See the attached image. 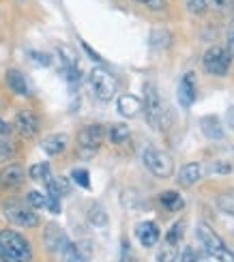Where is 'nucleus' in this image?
Here are the masks:
<instances>
[{
    "label": "nucleus",
    "mask_w": 234,
    "mask_h": 262,
    "mask_svg": "<svg viewBox=\"0 0 234 262\" xmlns=\"http://www.w3.org/2000/svg\"><path fill=\"white\" fill-rule=\"evenodd\" d=\"M32 247L15 230H0V262H30Z\"/></svg>",
    "instance_id": "1"
},
{
    "label": "nucleus",
    "mask_w": 234,
    "mask_h": 262,
    "mask_svg": "<svg viewBox=\"0 0 234 262\" xmlns=\"http://www.w3.org/2000/svg\"><path fill=\"white\" fill-rule=\"evenodd\" d=\"M198 238L210 258H215L219 262H234V252L208 224H198Z\"/></svg>",
    "instance_id": "2"
},
{
    "label": "nucleus",
    "mask_w": 234,
    "mask_h": 262,
    "mask_svg": "<svg viewBox=\"0 0 234 262\" xmlns=\"http://www.w3.org/2000/svg\"><path fill=\"white\" fill-rule=\"evenodd\" d=\"M142 161L157 179H170L174 172V159L157 146H146L142 150Z\"/></svg>",
    "instance_id": "3"
},
{
    "label": "nucleus",
    "mask_w": 234,
    "mask_h": 262,
    "mask_svg": "<svg viewBox=\"0 0 234 262\" xmlns=\"http://www.w3.org/2000/svg\"><path fill=\"white\" fill-rule=\"evenodd\" d=\"M88 86L99 101H110L118 91V82L112 73L103 67H95L88 73Z\"/></svg>",
    "instance_id": "4"
},
{
    "label": "nucleus",
    "mask_w": 234,
    "mask_h": 262,
    "mask_svg": "<svg viewBox=\"0 0 234 262\" xmlns=\"http://www.w3.org/2000/svg\"><path fill=\"white\" fill-rule=\"evenodd\" d=\"M3 213L11 224L22 226V228H35L39 224V215L32 211V206L17 200V198L5 200L3 202Z\"/></svg>",
    "instance_id": "5"
},
{
    "label": "nucleus",
    "mask_w": 234,
    "mask_h": 262,
    "mask_svg": "<svg viewBox=\"0 0 234 262\" xmlns=\"http://www.w3.org/2000/svg\"><path fill=\"white\" fill-rule=\"evenodd\" d=\"M142 110L146 114V121L151 127L155 129H163V101H161V95L159 91L155 89L151 82L144 84V99H142Z\"/></svg>",
    "instance_id": "6"
},
{
    "label": "nucleus",
    "mask_w": 234,
    "mask_h": 262,
    "mask_svg": "<svg viewBox=\"0 0 234 262\" xmlns=\"http://www.w3.org/2000/svg\"><path fill=\"white\" fill-rule=\"evenodd\" d=\"M105 138L103 125H86L80 134H77V152L82 159L95 157V152L101 148V142Z\"/></svg>",
    "instance_id": "7"
},
{
    "label": "nucleus",
    "mask_w": 234,
    "mask_h": 262,
    "mask_svg": "<svg viewBox=\"0 0 234 262\" xmlns=\"http://www.w3.org/2000/svg\"><path fill=\"white\" fill-rule=\"evenodd\" d=\"M230 54L224 48H208L204 52V58H202V67L208 75H217V78H224L230 71Z\"/></svg>",
    "instance_id": "8"
},
{
    "label": "nucleus",
    "mask_w": 234,
    "mask_h": 262,
    "mask_svg": "<svg viewBox=\"0 0 234 262\" xmlns=\"http://www.w3.org/2000/svg\"><path fill=\"white\" fill-rule=\"evenodd\" d=\"M15 129L22 138H35L39 134V118L32 110H19L15 114Z\"/></svg>",
    "instance_id": "9"
},
{
    "label": "nucleus",
    "mask_w": 234,
    "mask_h": 262,
    "mask_svg": "<svg viewBox=\"0 0 234 262\" xmlns=\"http://www.w3.org/2000/svg\"><path fill=\"white\" fill-rule=\"evenodd\" d=\"M26 179V172L22 163H9L0 172V189H17Z\"/></svg>",
    "instance_id": "10"
},
{
    "label": "nucleus",
    "mask_w": 234,
    "mask_h": 262,
    "mask_svg": "<svg viewBox=\"0 0 234 262\" xmlns=\"http://www.w3.org/2000/svg\"><path fill=\"white\" fill-rule=\"evenodd\" d=\"M43 241H46V247L50 249L52 254H60L65 245L69 243V236L65 234V230L56 224H48L46 232H43Z\"/></svg>",
    "instance_id": "11"
},
{
    "label": "nucleus",
    "mask_w": 234,
    "mask_h": 262,
    "mask_svg": "<svg viewBox=\"0 0 234 262\" xmlns=\"http://www.w3.org/2000/svg\"><path fill=\"white\" fill-rule=\"evenodd\" d=\"M93 254V245L88 241H80V243H67L65 249L58 254L65 262H86Z\"/></svg>",
    "instance_id": "12"
},
{
    "label": "nucleus",
    "mask_w": 234,
    "mask_h": 262,
    "mask_svg": "<svg viewBox=\"0 0 234 262\" xmlns=\"http://www.w3.org/2000/svg\"><path fill=\"white\" fill-rule=\"evenodd\" d=\"M176 97H178V103H181L185 110H189V107L194 105V101H196V75L194 73L183 75V80L178 82Z\"/></svg>",
    "instance_id": "13"
},
{
    "label": "nucleus",
    "mask_w": 234,
    "mask_h": 262,
    "mask_svg": "<svg viewBox=\"0 0 234 262\" xmlns=\"http://www.w3.org/2000/svg\"><path fill=\"white\" fill-rule=\"evenodd\" d=\"M136 236H138V241L144 245V247H155L159 241V226L155 224V222H140L136 226Z\"/></svg>",
    "instance_id": "14"
},
{
    "label": "nucleus",
    "mask_w": 234,
    "mask_h": 262,
    "mask_svg": "<svg viewBox=\"0 0 234 262\" xmlns=\"http://www.w3.org/2000/svg\"><path fill=\"white\" fill-rule=\"evenodd\" d=\"M116 110L122 118H133L142 112V99H138L136 95H122V97H118Z\"/></svg>",
    "instance_id": "15"
},
{
    "label": "nucleus",
    "mask_w": 234,
    "mask_h": 262,
    "mask_svg": "<svg viewBox=\"0 0 234 262\" xmlns=\"http://www.w3.org/2000/svg\"><path fill=\"white\" fill-rule=\"evenodd\" d=\"M200 179H202V166L196 161L185 163L181 172H178V185H181V187H192Z\"/></svg>",
    "instance_id": "16"
},
{
    "label": "nucleus",
    "mask_w": 234,
    "mask_h": 262,
    "mask_svg": "<svg viewBox=\"0 0 234 262\" xmlns=\"http://www.w3.org/2000/svg\"><path fill=\"white\" fill-rule=\"evenodd\" d=\"M5 80H7V86L11 91H13L15 95H30V89H28V80H26V75L17 71V69H9L7 75H5Z\"/></svg>",
    "instance_id": "17"
},
{
    "label": "nucleus",
    "mask_w": 234,
    "mask_h": 262,
    "mask_svg": "<svg viewBox=\"0 0 234 262\" xmlns=\"http://www.w3.org/2000/svg\"><path fill=\"white\" fill-rule=\"evenodd\" d=\"M200 129L208 140H224V127H221L217 116H202L200 118Z\"/></svg>",
    "instance_id": "18"
},
{
    "label": "nucleus",
    "mask_w": 234,
    "mask_h": 262,
    "mask_svg": "<svg viewBox=\"0 0 234 262\" xmlns=\"http://www.w3.org/2000/svg\"><path fill=\"white\" fill-rule=\"evenodd\" d=\"M67 146V136L65 134H56V136H48L41 142V148L48 152V155H58Z\"/></svg>",
    "instance_id": "19"
},
{
    "label": "nucleus",
    "mask_w": 234,
    "mask_h": 262,
    "mask_svg": "<svg viewBox=\"0 0 234 262\" xmlns=\"http://www.w3.org/2000/svg\"><path fill=\"white\" fill-rule=\"evenodd\" d=\"M159 204L163 206L165 211H181L183 206H185V200H183V195L181 193H176V191H165L159 195Z\"/></svg>",
    "instance_id": "20"
},
{
    "label": "nucleus",
    "mask_w": 234,
    "mask_h": 262,
    "mask_svg": "<svg viewBox=\"0 0 234 262\" xmlns=\"http://www.w3.org/2000/svg\"><path fill=\"white\" fill-rule=\"evenodd\" d=\"M108 140L112 144H122V142L129 140V127L125 123H116L108 129Z\"/></svg>",
    "instance_id": "21"
},
{
    "label": "nucleus",
    "mask_w": 234,
    "mask_h": 262,
    "mask_svg": "<svg viewBox=\"0 0 234 262\" xmlns=\"http://www.w3.org/2000/svg\"><path fill=\"white\" fill-rule=\"evenodd\" d=\"M46 185H48V191H50L52 198L60 200L62 195L69 193V181H67V179H50Z\"/></svg>",
    "instance_id": "22"
},
{
    "label": "nucleus",
    "mask_w": 234,
    "mask_h": 262,
    "mask_svg": "<svg viewBox=\"0 0 234 262\" xmlns=\"http://www.w3.org/2000/svg\"><path fill=\"white\" fill-rule=\"evenodd\" d=\"M30 179L37 181V183H48L52 179V172H50V163H35V166L30 168Z\"/></svg>",
    "instance_id": "23"
},
{
    "label": "nucleus",
    "mask_w": 234,
    "mask_h": 262,
    "mask_svg": "<svg viewBox=\"0 0 234 262\" xmlns=\"http://www.w3.org/2000/svg\"><path fill=\"white\" fill-rule=\"evenodd\" d=\"M88 222H91L93 226H97V228H103L108 224V213L99 204H93L91 211H88Z\"/></svg>",
    "instance_id": "24"
},
{
    "label": "nucleus",
    "mask_w": 234,
    "mask_h": 262,
    "mask_svg": "<svg viewBox=\"0 0 234 262\" xmlns=\"http://www.w3.org/2000/svg\"><path fill=\"white\" fill-rule=\"evenodd\" d=\"M217 206L224 213L234 215V189L232 191H226V193H219L217 195Z\"/></svg>",
    "instance_id": "25"
},
{
    "label": "nucleus",
    "mask_w": 234,
    "mask_h": 262,
    "mask_svg": "<svg viewBox=\"0 0 234 262\" xmlns=\"http://www.w3.org/2000/svg\"><path fill=\"white\" fill-rule=\"evenodd\" d=\"M183 234H185V224H183V222H174L172 228L168 230V234H165V241L172 243V245H176V243L183 238Z\"/></svg>",
    "instance_id": "26"
},
{
    "label": "nucleus",
    "mask_w": 234,
    "mask_h": 262,
    "mask_svg": "<svg viewBox=\"0 0 234 262\" xmlns=\"http://www.w3.org/2000/svg\"><path fill=\"white\" fill-rule=\"evenodd\" d=\"M176 258H178V252H176V245L172 243H165L157 254V262H176Z\"/></svg>",
    "instance_id": "27"
},
{
    "label": "nucleus",
    "mask_w": 234,
    "mask_h": 262,
    "mask_svg": "<svg viewBox=\"0 0 234 262\" xmlns=\"http://www.w3.org/2000/svg\"><path fill=\"white\" fill-rule=\"evenodd\" d=\"M185 5H187V9H189V13L202 15L204 11L210 7V0H185Z\"/></svg>",
    "instance_id": "28"
},
{
    "label": "nucleus",
    "mask_w": 234,
    "mask_h": 262,
    "mask_svg": "<svg viewBox=\"0 0 234 262\" xmlns=\"http://www.w3.org/2000/svg\"><path fill=\"white\" fill-rule=\"evenodd\" d=\"M71 179H73V183L80 185L82 189H88V187H91V177H88V172L82 170V168H75V170L71 172Z\"/></svg>",
    "instance_id": "29"
},
{
    "label": "nucleus",
    "mask_w": 234,
    "mask_h": 262,
    "mask_svg": "<svg viewBox=\"0 0 234 262\" xmlns=\"http://www.w3.org/2000/svg\"><path fill=\"white\" fill-rule=\"evenodd\" d=\"M28 204L32 209H43V206H48V195H43L39 191H30L28 193Z\"/></svg>",
    "instance_id": "30"
},
{
    "label": "nucleus",
    "mask_w": 234,
    "mask_h": 262,
    "mask_svg": "<svg viewBox=\"0 0 234 262\" xmlns=\"http://www.w3.org/2000/svg\"><path fill=\"white\" fill-rule=\"evenodd\" d=\"M13 155H15V146L11 144L9 140H0V163H3V161H9Z\"/></svg>",
    "instance_id": "31"
},
{
    "label": "nucleus",
    "mask_w": 234,
    "mask_h": 262,
    "mask_svg": "<svg viewBox=\"0 0 234 262\" xmlns=\"http://www.w3.org/2000/svg\"><path fill=\"white\" fill-rule=\"evenodd\" d=\"M133 3H138V5L146 7L151 11H161L165 7V0H133Z\"/></svg>",
    "instance_id": "32"
},
{
    "label": "nucleus",
    "mask_w": 234,
    "mask_h": 262,
    "mask_svg": "<svg viewBox=\"0 0 234 262\" xmlns=\"http://www.w3.org/2000/svg\"><path fill=\"white\" fill-rule=\"evenodd\" d=\"M181 262H198L196 249H194V247H185L183 254H181Z\"/></svg>",
    "instance_id": "33"
},
{
    "label": "nucleus",
    "mask_w": 234,
    "mask_h": 262,
    "mask_svg": "<svg viewBox=\"0 0 234 262\" xmlns=\"http://www.w3.org/2000/svg\"><path fill=\"white\" fill-rule=\"evenodd\" d=\"M30 58H32V60H37L39 64H46V67L52 62V58L48 56V54H39V52H30Z\"/></svg>",
    "instance_id": "34"
},
{
    "label": "nucleus",
    "mask_w": 234,
    "mask_h": 262,
    "mask_svg": "<svg viewBox=\"0 0 234 262\" xmlns=\"http://www.w3.org/2000/svg\"><path fill=\"white\" fill-rule=\"evenodd\" d=\"M226 52L230 54V58H234V24L228 30V48H226Z\"/></svg>",
    "instance_id": "35"
},
{
    "label": "nucleus",
    "mask_w": 234,
    "mask_h": 262,
    "mask_svg": "<svg viewBox=\"0 0 234 262\" xmlns=\"http://www.w3.org/2000/svg\"><path fill=\"white\" fill-rule=\"evenodd\" d=\"M82 48H84V50L88 52V56H91L93 60H97V62H101V56H99V54H97V52H95V50H93L91 46H88V43H82Z\"/></svg>",
    "instance_id": "36"
},
{
    "label": "nucleus",
    "mask_w": 234,
    "mask_h": 262,
    "mask_svg": "<svg viewBox=\"0 0 234 262\" xmlns=\"http://www.w3.org/2000/svg\"><path fill=\"white\" fill-rule=\"evenodd\" d=\"M226 121H228V127L230 129H234V105L228 110V114H226Z\"/></svg>",
    "instance_id": "37"
},
{
    "label": "nucleus",
    "mask_w": 234,
    "mask_h": 262,
    "mask_svg": "<svg viewBox=\"0 0 234 262\" xmlns=\"http://www.w3.org/2000/svg\"><path fill=\"white\" fill-rule=\"evenodd\" d=\"M9 131H11V127H7L5 123H0V134H9Z\"/></svg>",
    "instance_id": "38"
}]
</instances>
